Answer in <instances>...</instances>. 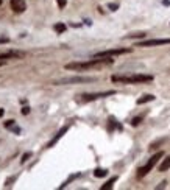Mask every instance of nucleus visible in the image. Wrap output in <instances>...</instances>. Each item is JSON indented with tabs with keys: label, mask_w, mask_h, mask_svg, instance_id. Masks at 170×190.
I'll use <instances>...</instances> for the list:
<instances>
[{
	"label": "nucleus",
	"mask_w": 170,
	"mask_h": 190,
	"mask_svg": "<svg viewBox=\"0 0 170 190\" xmlns=\"http://www.w3.org/2000/svg\"><path fill=\"white\" fill-rule=\"evenodd\" d=\"M56 2H58V6L61 8V10H62V8H64V6L67 5V0H56Z\"/></svg>",
	"instance_id": "4be33fe9"
},
{
	"label": "nucleus",
	"mask_w": 170,
	"mask_h": 190,
	"mask_svg": "<svg viewBox=\"0 0 170 190\" xmlns=\"http://www.w3.org/2000/svg\"><path fill=\"white\" fill-rule=\"evenodd\" d=\"M165 185H167V182H165V181H162L161 184H158V185H156V188H158V190H159V188H164Z\"/></svg>",
	"instance_id": "a878e982"
},
{
	"label": "nucleus",
	"mask_w": 170,
	"mask_h": 190,
	"mask_svg": "<svg viewBox=\"0 0 170 190\" xmlns=\"http://www.w3.org/2000/svg\"><path fill=\"white\" fill-rule=\"evenodd\" d=\"M162 3H164V5H170V2H168V0H162Z\"/></svg>",
	"instance_id": "cd10ccee"
},
{
	"label": "nucleus",
	"mask_w": 170,
	"mask_h": 190,
	"mask_svg": "<svg viewBox=\"0 0 170 190\" xmlns=\"http://www.w3.org/2000/svg\"><path fill=\"white\" fill-rule=\"evenodd\" d=\"M112 83H123V84H139V83H150L153 81L151 75H112Z\"/></svg>",
	"instance_id": "f03ea898"
},
{
	"label": "nucleus",
	"mask_w": 170,
	"mask_h": 190,
	"mask_svg": "<svg viewBox=\"0 0 170 190\" xmlns=\"http://www.w3.org/2000/svg\"><path fill=\"white\" fill-rule=\"evenodd\" d=\"M27 8V3L25 0H11V10L16 13V14H20L25 11Z\"/></svg>",
	"instance_id": "1a4fd4ad"
},
{
	"label": "nucleus",
	"mask_w": 170,
	"mask_h": 190,
	"mask_svg": "<svg viewBox=\"0 0 170 190\" xmlns=\"http://www.w3.org/2000/svg\"><path fill=\"white\" fill-rule=\"evenodd\" d=\"M10 129H11L13 132H16V134H20V128H19V126H16V125L13 126V128H10Z\"/></svg>",
	"instance_id": "5701e85b"
},
{
	"label": "nucleus",
	"mask_w": 170,
	"mask_h": 190,
	"mask_svg": "<svg viewBox=\"0 0 170 190\" xmlns=\"http://www.w3.org/2000/svg\"><path fill=\"white\" fill-rule=\"evenodd\" d=\"M14 125H16L14 120H8V122H5V128H6V129H10V128H13Z\"/></svg>",
	"instance_id": "6ab92c4d"
},
{
	"label": "nucleus",
	"mask_w": 170,
	"mask_h": 190,
	"mask_svg": "<svg viewBox=\"0 0 170 190\" xmlns=\"http://www.w3.org/2000/svg\"><path fill=\"white\" fill-rule=\"evenodd\" d=\"M162 156H164V153H162V151H158L156 154H153V156H151V157L148 159V162H147V164H145L144 167H140V168L137 170V178L140 179V178H144L145 175H148L150 171L153 170V167L158 164V160H159L161 157H162Z\"/></svg>",
	"instance_id": "7ed1b4c3"
},
{
	"label": "nucleus",
	"mask_w": 170,
	"mask_h": 190,
	"mask_svg": "<svg viewBox=\"0 0 170 190\" xmlns=\"http://www.w3.org/2000/svg\"><path fill=\"white\" fill-rule=\"evenodd\" d=\"M168 168H170V156L162 160V164L159 165V171H167Z\"/></svg>",
	"instance_id": "2eb2a0df"
},
{
	"label": "nucleus",
	"mask_w": 170,
	"mask_h": 190,
	"mask_svg": "<svg viewBox=\"0 0 170 190\" xmlns=\"http://www.w3.org/2000/svg\"><path fill=\"white\" fill-rule=\"evenodd\" d=\"M3 114H5V109H0V119L3 117Z\"/></svg>",
	"instance_id": "bb28decb"
},
{
	"label": "nucleus",
	"mask_w": 170,
	"mask_h": 190,
	"mask_svg": "<svg viewBox=\"0 0 170 190\" xmlns=\"http://www.w3.org/2000/svg\"><path fill=\"white\" fill-rule=\"evenodd\" d=\"M145 33H136V34H128L127 38H144Z\"/></svg>",
	"instance_id": "aec40b11"
},
{
	"label": "nucleus",
	"mask_w": 170,
	"mask_h": 190,
	"mask_svg": "<svg viewBox=\"0 0 170 190\" xmlns=\"http://www.w3.org/2000/svg\"><path fill=\"white\" fill-rule=\"evenodd\" d=\"M106 175H108V170L106 168H95L94 170V176L95 178H105Z\"/></svg>",
	"instance_id": "ddd939ff"
},
{
	"label": "nucleus",
	"mask_w": 170,
	"mask_h": 190,
	"mask_svg": "<svg viewBox=\"0 0 170 190\" xmlns=\"http://www.w3.org/2000/svg\"><path fill=\"white\" fill-rule=\"evenodd\" d=\"M30 157H31V153H30V151H28V153H25V154L22 156V159H20V164H25V162L28 160Z\"/></svg>",
	"instance_id": "f3484780"
},
{
	"label": "nucleus",
	"mask_w": 170,
	"mask_h": 190,
	"mask_svg": "<svg viewBox=\"0 0 170 190\" xmlns=\"http://www.w3.org/2000/svg\"><path fill=\"white\" fill-rule=\"evenodd\" d=\"M108 8H109L111 11H117V10H119V5H117V3H109Z\"/></svg>",
	"instance_id": "412c9836"
},
{
	"label": "nucleus",
	"mask_w": 170,
	"mask_h": 190,
	"mask_svg": "<svg viewBox=\"0 0 170 190\" xmlns=\"http://www.w3.org/2000/svg\"><path fill=\"white\" fill-rule=\"evenodd\" d=\"M155 100V95H151V94H147V95H144V97H140V98H137V104H145V103H150V101H153Z\"/></svg>",
	"instance_id": "9b49d317"
},
{
	"label": "nucleus",
	"mask_w": 170,
	"mask_h": 190,
	"mask_svg": "<svg viewBox=\"0 0 170 190\" xmlns=\"http://www.w3.org/2000/svg\"><path fill=\"white\" fill-rule=\"evenodd\" d=\"M115 94V90H106V92H95V94H83V95H78L80 101H95L98 98H105V97H111Z\"/></svg>",
	"instance_id": "39448f33"
},
{
	"label": "nucleus",
	"mask_w": 170,
	"mask_h": 190,
	"mask_svg": "<svg viewBox=\"0 0 170 190\" xmlns=\"http://www.w3.org/2000/svg\"><path fill=\"white\" fill-rule=\"evenodd\" d=\"M125 53H131V48H111V50H103L94 55V58H109V56H119Z\"/></svg>",
	"instance_id": "423d86ee"
},
{
	"label": "nucleus",
	"mask_w": 170,
	"mask_h": 190,
	"mask_svg": "<svg viewBox=\"0 0 170 190\" xmlns=\"http://www.w3.org/2000/svg\"><path fill=\"white\" fill-rule=\"evenodd\" d=\"M95 78L94 76H69V78H61L53 81L55 86H61V84H81V83H94Z\"/></svg>",
	"instance_id": "20e7f679"
},
{
	"label": "nucleus",
	"mask_w": 170,
	"mask_h": 190,
	"mask_svg": "<svg viewBox=\"0 0 170 190\" xmlns=\"http://www.w3.org/2000/svg\"><path fill=\"white\" fill-rule=\"evenodd\" d=\"M67 131H69V125H67V126H62V128H61V129H59V131H58V132L55 134V137H53V139H52V140H50V142L47 143V148H52V147H55L56 143L59 142V139H61L62 135H64V134L67 132Z\"/></svg>",
	"instance_id": "6e6552de"
},
{
	"label": "nucleus",
	"mask_w": 170,
	"mask_h": 190,
	"mask_svg": "<svg viewBox=\"0 0 170 190\" xmlns=\"http://www.w3.org/2000/svg\"><path fill=\"white\" fill-rule=\"evenodd\" d=\"M114 59L109 58H94V59H89L86 62H69V64L64 66L66 70H77V72H81V70H89V69H97V67H103V66H109L112 64Z\"/></svg>",
	"instance_id": "f257e3e1"
},
{
	"label": "nucleus",
	"mask_w": 170,
	"mask_h": 190,
	"mask_svg": "<svg viewBox=\"0 0 170 190\" xmlns=\"http://www.w3.org/2000/svg\"><path fill=\"white\" fill-rule=\"evenodd\" d=\"M170 44V38L168 39H148V41H140L136 44V47H155V45H165Z\"/></svg>",
	"instance_id": "0eeeda50"
},
{
	"label": "nucleus",
	"mask_w": 170,
	"mask_h": 190,
	"mask_svg": "<svg viewBox=\"0 0 170 190\" xmlns=\"http://www.w3.org/2000/svg\"><path fill=\"white\" fill-rule=\"evenodd\" d=\"M140 122H142V117H134V119L131 120V125H133V126H137Z\"/></svg>",
	"instance_id": "a211bd4d"
},
{
	"label": "nucleus",
	"mask_w": 170,
	"mask_h": 190,
	"mask_svg": "<svg viewBox=\"0 0 170 190\" xmlns=\"http://www.w3.org/2000/svg\"><path fill=\"white\" fill-rule=\"evenodd\" d=\"M53 30H55L58 34H61V33H64V31L67 30V26H66V23L58 22V23H55V26H53Z\"/></svg>",
	"instance_id": "f8f14e48"
},
{
	"label": "nucleus",
	"mask_w": 170,
	"mask_h": 190,
	"mask_svg": "<svg viewBox=\"0 0 170 190\" xmlns=\"http://www.w3.org/2000/svg\"><path fill=\"white\" fill-rule=\"evenodd\" d=\"M10 42V39L8 38H5V36H0V44H8Z\"/></svg>",
	"instance_id": "393cba45"
},
{
	"label": "nucleus",
	"mask_w": 170,
	"mask_h": 190,
	"mask_svg": "<svg viewBox=\"0 0 170 190\" xmlns=\"http://www.w3.org/2000/svg\"><path fill=\"white\" fill-rule=\"evenodd\" d=\"M25 53L24 51H6V53H0V61L2 59H16V58H24Z\"/></svg>",
	"instance_id": "9d476101"
},
{
	"label": "nucleus",
	"mask_w": 170,
	"mask_h": 190,
	"mask_svg": "<svg viewBox=\"0 0 170 190\" xmlns=\"http://www.w3.org/2000/svg\"><path fill=\"white\" fill-rule=\"evenodd\" d=\"M22 114H24V115L30 114V107H28V106H24V107H22Z\"/></svg>",
	"instance_id": "b1692460"
},
{
	"label": "nucleus",
	"mask_w": 170,
	"mask_h": 190,
	"mask_svg": "<svg viewBox=\"0 0 170 190\" xmlns=\"http://www.w3.org/2000/svg\"><path fill=\"white\" fill-rule=\"evenodd\" d=\"M77 178H80V173H75V175H70V176H69V179H67V181H66V182H64V184H62V185H61L59 188H64V187H67V185H69L70 182H72V181H74V179H77Z\"/></svg>",
	"instance_id": "dca6fc26"
},
{
	"label": "nucleus",
	"mask_w": 170,
	"mask_h": 190,
	"mask_svg": "<svg viewBox=\"0 0 170 190\" xmlns=\"http://www.w3.org/2000/svg\"><path fill=\"white\" fill-rule=\"evenodd\" d=\"M117 181V176H114V178H111L106 184H103L102 187H100V190H109V188H112V185H114V182Z\"/></svg>",
	"instance_id": "4468645a"
}]
</instances>
